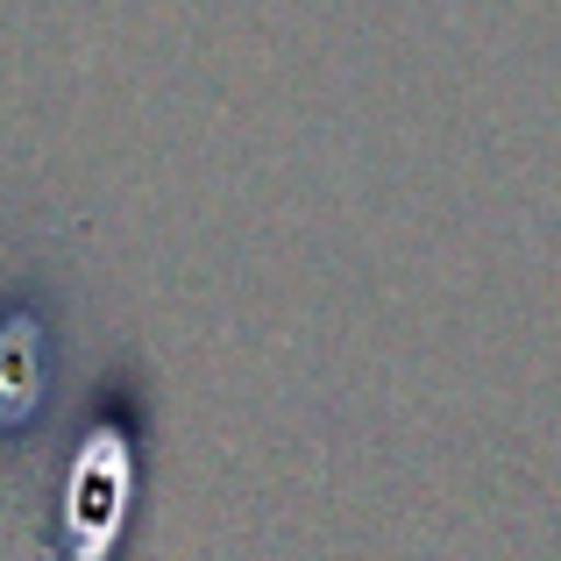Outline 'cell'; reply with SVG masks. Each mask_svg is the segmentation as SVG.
<instances>
[{
	"label": "cell",
	"mask_w": 561,
	"mask_h": 561,
	"mask_svg": "<svg viewBox=\"0 0 561 561\" xmlns=\"http://www.w3.org/2000/svg\"><path fill=\"white\" fill-rule=\"evenodd\" d=\"M114 483H122V440H93L79 469V512L85 526H107L114 519Z\"/></svg>",
	"instance_id": "cell-1"
}]
</instances>
